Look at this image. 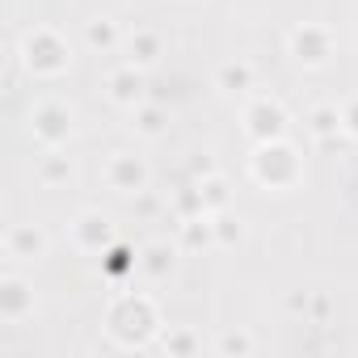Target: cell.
<instances>
[{"mask_svg": "<svg viewBox=\"0 0 358 358\" xmlns=\"http://www.w3.org/2000/svg\"><path fill=\"white\" fill-rule=\"evenodd\" d=\"M26 64H30V72H38V76H55V72H64V68L72 64V51H68V43H64L59 34L34 30V34L26 38Z\"/></svg>", "mask_w": 358, "mask_h": 358, "instance_id": "cell-1", "label": "cell"}, {"mask_svg": "<svg viewBox=\"0 0 358 358\" xmlns=\"http://www.w3.org/2000/svg\"><path fill=\"white\" fill-rule=\"evenodd\" d=\"M30 122H34L38 143L55 148V143H64V139H68V131H72V110H68V106H59V101H43V106L30 114Z\"/></svg>", "mask_w": 358, "mask_h": 358, "instance_id": "cell-2", "label": "cell"}, {"mask_svg": "<svg viewBox=\"0 0 358 358\" xmlns=\"http://www.w3.org/2000/svg\"><path fill=\"white\" fill-rule=\"evenodd\" d=\"M245 122H249V135H253V139L274 143V139H282L287 114H282V106H278V101H266V97H262V101H253V106H249Z\"/></svg>", "mask_w": 358, "mask_h": 358, "instance_id": "cell-3", "label": "cell"}, {"mask_svg": "<svg viewBox=\"0 0 358 358\" xmlns=\"http://www.w3.org/2000/svg\"><path fill=\"white\" fill-rule=\"evenodd\" d=\"M291 51H295V59H303V64H324L329 51H333V38H329V30H320V26H303V30L291 34Z\"/></svg>", "mask_w": 358, "mask_h": 358, "instance_id": "cell-4", "label": "cell"}, {"mask_svg": "<svg viewBox=\"0 0 358 358\" xmlns=\"http://www.w3.org/2000/svg\"><path fill=\"white\" fill-rule=\"evenodd\" d=\"M106 177H110V186H114L118 194H139L143 182H148V169H143V160H135V156H114L110 169H106Z\"/></svg>", "mask_w": 358, "mask_h": 358, "instance_id": "cell-5", "label": "cell"}, {"mask_svg": "<svg viewBox=\"0 0 358 358\" xmlns=\"http://www.w3.org/2000/svg\"><path fill=\"white\" fill-rule=\"evenodd\" d=\"M5 253H9L13 262H38V257L47 253V236H43L38 228L22 224V228H13V232L5 236Z\"/></svg>", "mask_w": 358, "mask_h": 358, "instance_id": "cell-6", "label": "cell"}, {"mask_svg": "<svg viewBox=\"0 0 358 358\" xmlns=\"http://www.w3.org/2000/svg\"><path fill=\"white\" fill-rule=\"evenodd\" d=\"M72 241H76V249H85V253H101V249L110 245V228H106V220H101L97 211H85V215L72 224Z\"/></svg>", "mask_w": 358, "mask_h": 358, "instance_id": "cell-7", "label": "cell"}, {"mask_svg": "<svg viewBox=\"0 0 358 358\" xmlns=\"http://www.w3.org/2000/svg\"><path fill=\"white\" fill-rule=\"evenodd\" d=\"M30 308H34V291L22 278H5V287H0V316H5V320H22Z\"/></svg>", "mask_w": 358, "mask_h": 358, "instance_id": "cell-8", "label": "cell"}, {"mask_svg": "<svg viewBox=\"0 0 358 358\" xmlns=\"http://www.w3.org/2000/svg\"><path fill=\"white\" fill-rule=\"evenodd\" d=\"M139 97H143V76L135 68H118L110 76V101L114 106H139Z\"/></svg>", "mask_w": 358, "mask_h": 358, "instance_id": "cell-9", "label": "cell"}, {"mask_svg": "<svg viewBox=\"0 0 358 358\" xmlns=\"http://www.w3.org/2000/svg\"><path fill=\"white\" fill-rule=\"evenodd\" d=\"M249 80H253V68L249 64H224L220 68V89L224 93H245Z\"/></svg>", "mask_w": 358, "mask_h": 358, "instance_id": "cell-10", "label": "cell"}, {"mask_svg": "<svg viewBox=\"0 0 358 358\" xmlns=\"http://www.w3.org/2000/svg\"><path fill=\"white\" fill-rule=\"evenodd\" d=\"M118 43V26L110 22V17H97V22H89V47H101V51H110Z\"/></svg>", "mask_w": 358, "mask_h": 358, "instance_id": "cell-11", "label": "cell"}, {"mask_svg": "<svg viewBox=\"0 0 358 358\" xmlns=\"http://www.w3.org/2000/svg\"><path fill=\"white\" fill-rule=\"evenodd\" d=\"M156 51H160V43H156V34H148V30H139V34L131 38V59H135V64H152V59H156Z\"/></svg>", "mask_w": 358, "mask_h": 358, "instance_id": "cell-12", "label": "cell"}, {"mask_svg": "<svg viewBox=\"0 0 358 358\" xmlns=\"http://www.w3.org/2000/svg\"><path fill=\"white\" fill-rule=\"evenodd\" d=\"M337 127H341V114H337L333 106H316V110H312V131H316V135H333Z\"/></svg>", "mask_w": 358, "mask_h": 358, "instance_id": "cell-13", "label": "cell"}, {"mask_svg": "<svg viewBox=\"0 0 358 358\" xmlns=\"http://www.w3.org/2000/svg\"><path fill=\"white\" fill-rule=\"evenodd\" d=\"M135 127H139L143 135H152V139H156V135H164V114H160L156 106H143V110L135 114Z\"/></svg>", "mask_w": 358, "mask_h": 358, "instance_id": "cell-14", "label": "cell"}, {"mask_svg": "<svg viewBox=\"0 0 358 358\" xmlns=\"http://www.w3.org/2000/svg\"><path fill=\"white\" fill-rule=\"evenodd\" d=\"M68 177H72V164H68V156H51V160L43 164V186L68 182Z\"/></svg>", "mask_w": 358, "mask_h": 358, "instance_id": "cell-15", "label": "cell"}, {"mask_svg": "<svg viewBox=\"0 0 358 358\" xmlns=\"http://www.w3.org/2000/svg\"><path fill=\"white\" fill-rule=\"evenodd\" d=\"M199 194H203V203H207V207H224V203H228V186L220 182V177L203 182V186H199Z\"/></svg>", "mask_w": 358, "mask_h": 358, "instance_id": "cell-16", "label": "cell"}, {"mask_svg": "<svg viewBox=\"0 0 358 358\" xmlns=\"http://www.w3.org/2000/svg\"><path fill=\"white\" fill-rule=\"evenodd\" d=\"M215 350H220V354H249V350H253V341H249L245 333H224Z\"/></svg>", "mask_w": 358, "mask_h": 358, "instance_id": "cell-17", "label": "cell"}, {"mask_svg": "<svg viewBox=\"0 0 358 358\" xmlns=\"http://www.w3.org/2000/svg\"><path fill=\"white\" fill-rule=\"evenodd\" d=\"M143 257H148V262H143V270H152V274H164V266L173 262V253H169L164 245H152V249H148Z\"/></svg>", "mask_w": 358, "mask_h": 358, "instance_id": "cell-18", "label": "cell"}, {"mask_svg": "<svg viewBox=\"0 0 358 358\" xmlns=\"http://www.w3.org/2000/svg\"><path fill=\"white\" fill-rule=\"evenodd\" d=\"M215 232H220V241L228 245V241H236V236H241V220H228V215H224V220L215 224Z\"/></svg>", "mask_w": 358, "mask_h": 358, "instance_id": "cell-19", "label": "cell"}, {"mask_svg": "<svg viewBox=\"0 0 358 358\" xmlns=\"http://www.w3.org/2000/svg\"><path fill=\"white\" fill-rule=\"evenodd\" d=\"M341 127H345L350 135H358V101H354L350 110H341Z\"/></svg>", "mask_w": 358, "mask_h": 358, "instance_id": "cell-20", "label": "cell"}, {"mask_svg": "<svg viewBox=\"0 0 358 358\" xmlns=\"http://www.w3.org/2000/svg\"><path fill=\"white\" fill-rule=\"evenodd\" d=\"M164 350H194V341L190 337H173V341H164Z\"/></svg>", "mask_w": 358, "mask_h": 358, "instance_id": "cell-21", "label": "cell"}]
</instances>
